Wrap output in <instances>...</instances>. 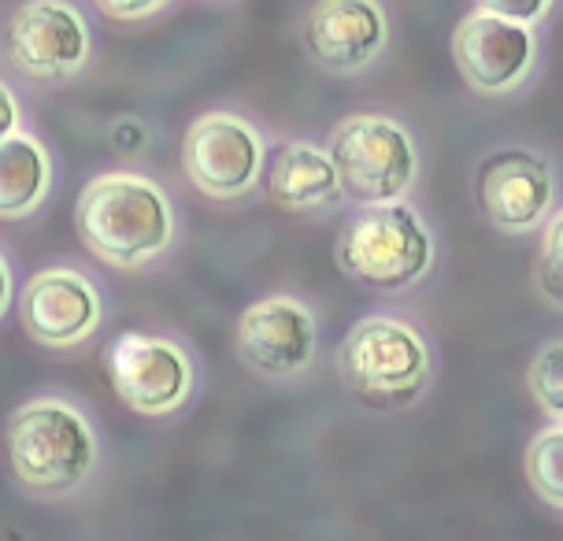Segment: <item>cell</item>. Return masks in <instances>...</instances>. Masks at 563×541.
Returning a JSON list of instances; mask_svg holds the SVG:
<instances>
[{"label":"cell","mask_w":563,"mask_h":541,"mask_svg":"<svg viewBox=\"0 0 563 541\" xmlns=\"http://www.w3.org/2000/svg\"><path fill=\"white\" fill-rule=\"evenodd\" d=\"M8 467L34 497H75L100 467V430L86 405L59 389L23 397L4 423Z\"/></svg>","instance_id":"6da1fadb"},{"label":"cell","mask_w":563,"mask_h":541,"mask_svg":"<svg viewBox=\"0 0 563 541\" xmlns=\"http://www.w3.org/2000/svg\"><path fill=\"white\" fill-rule=\"evenodd\" d=\"M78 242L100 264L137 270L170 253L178 234L175 200L153 175L104 172L89 178L75 200Z\"/></svg>","instance_id":"7a4b0ae2"},{"label":"cell","mask_w":563,"mask_h":541,"mask_svg":"<svg viewBox=\"0 0 563 541\" xmlns=\"http://www.w3.org/2000/svg\"><path fill=\"white\" fill-rule=\"evenodd\" d=\"M338 378L360 405L375 412H405L434 386V342L405 316L375 312L349 327L338 345Z\"/></svg>","instance_id":"3957f363"},{"label":"cell","mask_w":563,"mask_h":541,"mask_svg":"<svg viewBox=\"0 0 563 541\" xmlns=\"http://www.w3.org/2000/svg\"><path fill=\"white\" fill-rule=\"evenodd\" d=\"M334 260L356 286L375 294H408L434 270L438 238L405 197L356 205L338 230Z\"/></svg>","instance_id":"277c9868"},{"label":"cell","mask_w":563,"mask_h":541,"mask_svg":"<svg viewBox=\"0 0 563 541\" xmlns=\"http://www.w3.org/2000/svg\"><path fill=\"white\" fill-rule=\"evenodd\" d=\"M327 153L334 159L341 194L356 205L408 197L419 183L416 134L394 115L356 112L330 130Z\"/></svg>","instance_id":"5b68a950"},{"label":"cell","mask_w":563,"mask_h":541,"mask_svg":"<svg viewBox=\"0 0 563 541\" xmlns=\"http://www.w3.org/2000/svg\"><path fill=\"white\" fill-rule=\"evenodd\" d=\"M104 371L119 405L134 416L170 419L197 397V360L186 342L156 330H123L104 349Z\"/></svg>","instance_id":"8992f818"},{"label":"cell","mask_w":563,"mask_h":541,"mask_svg":"<svg viewBox=\"0 0 563 541\" xmlns=\"http://www.w3.org/2000/svg\"><path fill=\"white\" fill-rule=\"evenodd\" d=\"M267 164V137L253 119L211 108L186 126L183 172L197 194L211 200H241L260 186Z\"/></svg>","instance_id":"52a82bcc"},{"label":"cell","mask_w":563,"mask_h":541,"mask_svg":"<svg viewBox=\"0 0 563 541\" xmlns=\"http://www.w3.org/2000/svg\"><path fill=\"white\" fill-rule=\"evenodd\" d=\"M108 319V297L86 267L53 264L26 278L19 289V323L26 338L53 353L93 342Z\"/></svg>","instance_id":"ba28073f"},{"label":"cell","mask_w":563,"mask_h":541,"mask_svg":"<svg viewBox=\"0 0 563 541\" xmlns=\"http://www.w3.org/2000/svg\"><path fill=\"white\" fill-rule=\"evenodd\" d=\"M475 200L493 230L511 238L534 234L560 200L556 164L527 145L493 148L475 167Z\"/></svg>","instance_id":"9c48e42d"},{"label":"cell","mask_w":563,"mask_h":541,"mask_svg":"<svg viewBox=\"0 0 563 541\" xmlns=\"http://www.w3.org/2000/svg\"><path fill=\"white\" fill-rule=\"evenodd\" d=\"M238 360L264 383H294L319 356V319L294 294L260 297L238 316Z\"/></svg>","instance_id":"30bf717a"},{"label":"cell","mask_w":563,"mask_h":541,"mask_svg":"<svg viewBox=\"0 0 563 541\" xmlns=\"http://www.w3.org/2000/svg\"><path fill=\"white\" fill-rule=\"evenodd\" d=\"M4 53L30 82H67L93 53V30L70 0H26L4 23Z\"/></svg>","instance_id":"8fae6325"},{"label":"cell","mask_w":563,"mask_h":541,"mask_svg":"<svg viewBox=\"0 0 563 541\" xmlns=\"http://www.w3.org/2000/svg\"><path fill=\"white\" fill-rule=\"evenodd\" d=\"M538 59V26L511 23V19L471 8L452 30V64H456L460 78L482 97L519 93L534 78Z\"/></svg>","instance_id":"7c38bea8"},{"label":"cell","mask_w":563,"mask_h":541,"mask_svg":"<svg viewBox=\"0 0 563 541\" xmlns=\"http://www.w3.org/2000/svg\"><path fill=\"white\" fill-rule=\"evenodd\" d=\"M311 64L330 75H360L389 53L394 23L382 0H316L300 23Z\"/></svg>","instance_id":"4fadbf2b"},{"label":"cell","mask_w":563,"mask_h":541,"mask_svg":"<svg viewBox=\"0 0 563 541\" xmlns=\"http://www.w3.org/2000/svg\"><path fill=\"white\" fill-rule=\"evenodd\" d=\"M260 178H264L267 197L286 212H319V208H330L345 197L327 145L305 142V137L282 142L267 156Z\"/></svg>","instance_id":"5bb4252c"},{"label":"cell","mask_w":563,"mask_h":541,"mask_svg":"<svg viewBox=\"0 0 563 541\" xmlns=\"http://www.w3.org/2000/svg\"><path fill=\"white\" fill-rule=\"evenodd\" d=\"M53 153L30 130L0 137V219H26L53 194Z\"/></svg>","instance_id":"9a60e30c"},{"label":"cell","mask_w":563,"mask_h":541,"mask_svg":"<svg viewBox=\"0 0 563 541\" xmlns=\"http://www.w3.org/2000/svg\"><path fill=\"white\" fill-rule=\"evenodd\" d=\"M522 471H527V483L538 500L563 512V423H552L530 438Z\"/></svg>","instance_id":"2e32d148"},{"label":"cell","mask_w":563,"mask_h":541,"mask_svg":"<svg viewBox=\"0 0 563 541\" xmlns=\"http://www.w3.org/2000/svg\"><path fill=\"white\" fill-rule=\"evenodd\" d=\"M534 286L545 305L563 312V205L549 212L541 223V242L534 256Z\"/></svg>","instance_id":"e0dca14e"},{"label":"cell","mask_w":563,"mask_h":541,"mask_svg":"<svg viewBox=\"0 0 563 541\" xmlns=\"http://www.w3.org/2000/svg\"><path fill=\"white\" fill-rule=\"evenodd\" d=\"M527 389L549 419L563 423V338H552L527 367Z\"/></svg>","instance_id":"ac0fdd59"},{"label":"cell","mask_w":563,"mask_h":541,"mask_svg":"<svg viewBox=\"0 0 563 541\" xmlns=\"http://www.w3.org/2000/svg\"><path fill=\"white\" fill-rule=\"evenodd\" d=\"M556 4L560 0H475V8H482V12H493L500 19L527 23V26H541L552 12H556Z\"/></svg>","instance_id":"d6986e66"},{"label":"cell","mask_w":563,"mask_h":541,"mask_svg":"<svg viewBox=\"0 0 563 541\" xmlns=\"http://www.w3.org/2000/svg\"><path fill=\"white\" fill-rule=\"evenodd\" d=\"M93 4L115 23H141V19H153L164 12L170 0H93Z\"/></svg>","instance_id":"ffe728a7"},{"label":"cell","mask_w":563,"mask_h":541,"mask_svg":"<svg viewBox=\"0 0 563 541\" xmlns=\"http://www.w3.org/2000/svg\"><path fill=\"white\" fill-rule=\"evenodd\" d=\"M19 126H23V104H19L15 89L0 78V137H8Z\"/></svg>","instance_id":"44dd1931"},{"label":"cell","mask_w":563,"mask_h":541,"mask_svg":"<svg viewBox=\"0 0 563 541\" xmlns=\"http://www.w3.org/2000/svg\"><path fill=\"white\" fill-rule=\"evenodd\" d=\"M12 305H15V267L8 249L0 245V319L12 312Z\"/></svg>","instance_id":"7402d4cb"}]
</instances>
